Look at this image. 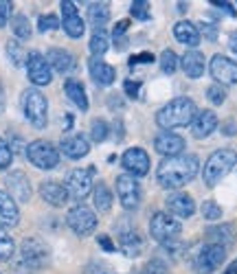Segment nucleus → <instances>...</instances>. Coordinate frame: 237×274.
<instances>
[{"label":"nucleus","mask_w":237,"mask_h":274,"mask_svg":"<svg viewBox=\"0 0 237 274\" xmlns=\"http://www.w3.org/2000/svg\"><path fill=\"white\" fill-rule=\"evenodd\" d=\"M200 160L195 154H180L174 158H162L156 169V182L167 191H178L198 176Z\"/></svg>","instance_id":"f257e3e1"},{"label":"nucleus","mask_w":237,"mask_h":274,"mask_svg":"<svg viewBox=\"0 0 237 274\" xmlns=\"http://www.w3.org/2000/svg\"><path fill=\"white\" fill-rule=\"evenodd\" d=\"M51 263V248L44 239L27 237L11 259V274H38Z\"/></svg>","instance_id":"f03ea898"},{"label":"nucleus","mask_w":237,"mask_h":274,"mask_svg":"<svg viewBox=\"0 0 237 274\" xmlns=\"http://www.w3.org/2000/svg\"><path fill=\"white\" fill-rule=\"evenodd\" d=\"M195 114H198V107H195L193 99L176 97V99H171L167 105H162L158 110L156 123H158V127H162V132H169V130H176V127L191 125Z\"/></svg>","instance_id":"7ed1b4c3"},{"label":"nucleus","mask_w":237,"mask_h":274,"mask_svg":"<svg viewBox=\"0 0 237 274\" xmlns=\"http://www.w3.org/2000/svg\"><path fill=\"white\" fill-rule=\"evenodd\" d=\"M237 165V152L235 149H217L209 156V160L204 162V185L207 187H215L220 180H224L228 173L233 171V167Z\"/></svg>","instance_id":"20e7f679"},{"label":"nucleus","mask_w":237,"mask_h":274,"mask_svg":"<svg viewBox=\"0 0 237 274\" xmlns=\"http://www.w3.org/2000/svg\"><path fill=\"white\" fill-rule=\"evenodd\" d=\"M22 112L35 130H44L48 123V101L46 97L40 93V88H27L22 93Z\"/></svg>","instance_id":"39448f33"},{"label":"nucleus","mask_w":237,"mask_h":274,"mask_svg":"<svg viewBox=\"0 0 237 274\" xmlns=\"http://www.w3.org/2000/svg\"><path fill=\"white\" fill-rule=\"evenodd\" d=\"M27 158L33 167L42 169V171H51L60 165V149H57L51 140H44V138H38L33 143L27 145Z\"/></svg>","instance_id":"423d86ee"},{"label":"nucleus","mask_w":237,"mask_h":274,"mask_svg":"<svg viewBox=\"0 0 237 274\" xmlns=\"http://www.w3.org/2000/svg\"><path fill=\"white\" fill-rule=\"evenodd\" d=\"M180 232H183V226L176 217H171L169 213H154V217L150 222V235L154 242H158L160 246L178 242Z\"/></svg>","instance_id":"0eeeda50"},{"label":"nucleus","mask_w":237,"mask_h":274,"mask_svg":"<svg viewBox=\"0 0 237 274\" xmlns=\"http://www.w3.org/2000/svg\"><path fill=\"white\" fill-rule=\"evenodd\" d=\"M224 261H226V248L215 244H204L193 257V268L200 274H211L222 268Z\"/></svg>","instance_id":"6e6552de"},{"label":"nucleus","mask_w":237,"mask_h":274,"mask_svg":"<svg viewBox=\"0 0 237 274\" xmlns=\"http://www.w3.org/2000/svg\"><path fill=\"white\" fill-rule=\"evenodd\" d=\"M66 224L77 237H88V235H93V232L97 230L99 220H97V215L93 213V209H88V206H84V204H77V206H72V209L68 211Z\"/></svg>","instance_id":"1a4fd4ad"},{"label":"nucleus","mask_w":237,"mask_h":274,"mask_svg":"<svg viewBox=\"0 0 237 274\" xmlns=\"http://www.w3.org/2000/svg\"><path fill=\"white\" fill-rule=\"evenodd\" d=\"M114 187H117V197L121 206L125 211H134L141 204V185L134 176H127V173H121L114 180Z\"/></svg>","instance_id":"9d476101"},{"label":"nucleus","mask_w":237,"mask_h":274,"mask_svg":"<svg viewBox=\"0 0 237 274\" xmlns=\"http://www.w3.org/2000/svg\"><path fill=\"white\" fill-rule=\"evenodd\" d=\"M97 169L90 167V169H72L68 176H66V182L64 187L68 191V197L70 200H84V197L93 191V178H95Z\"/></svg>","instance_id":"9b49d317"},{"label":"nucleus","mask_w":237,"mask_h":274,"mask_svg":"<svg viewBox=\"0 0 237 274\" xmlns=\"http://www.w3.org/2000/svg\"><path fill=\"white\" fill-rule=\"evenodd\" d=\"M114 228H117V235H119V248L125 257H132L134 259V257H138L143 252V239L138 235L134 224H130L125 220V222L114 224Z\"/></svg>","instance_id":"f8f14e48"},{"label":"nucleus","mask_w":237,"mask_h":274,"mask_svg":"<svg viewBox=\"0 0 237 274\" xmlns=\"http://www.w3.org/2000/svg\"><path fill=\"white\" fill-rule=\"evenodd\" d=\"M27 77L29 81L33 86H48L53 81V70H51V66H48L46 62V57L42 53H38V51H31L27 55Z\"/></svg>","instance_id":"ddd939ff"},{"label":"nucleus","mask_w":237,"mask_h":274,"mask_svg":"<svg viewBox=\"0 0 237 274\" xmlns=\"http://www.w3.org/2000/svg\"><path fill=\"white\" fill-rule=\"evenodd\" d=\"M209 70L220 86H235L237 84V64L233 60H228V57L222 53L211 57Z\"/></svg>","instance_id":"4468645a"},{"label":"nucleus","mask_w":237,"mask_h":274,"mask_svg":"<svg viewBox=\"0 0 237 274\" xmlns=\"http://www.w3.org/2000/svg\"><path fill=\"white\" fill-rule=\"evenodd\" d=\"M60 7H62V27H64V31H66V35L72 38V40L81 38L84 31H86V24H84V20H81V15L77 11V5L70 3V0H62Z\"/></svg>","instance_id":"2eb2a0df"},{"label":"nucleus","mask_w":237,"mask_h":274,"mask_svg":"<svg viewBox=\"0 0 237 274\" xmlns=\"http://www.w3.org/2000/svg\"><path fill=\"white\" fill-rule=\"evenodd\" d=\"M121 167L127 171V176L141 178L150 171V156H147L145 149L141 147H132L121 156Z\"/></svg>","instance_id":"dca6fc26"},{"label":"nucleus","mask_w":237,"mask_h":274,"mask_svg":"<svg viewBox=\"0 0 237 274\" xmlns=\"http://www.w3.org/2000/svg\"><path fill=\"white\" fill-rule=\"evenodd\" d=\"M154 149L165 158H174V156H180L185 152V138L180 134H174V132H158L154 138Z\"/></svg>","instance_id":"f3484780"},{"label":"nucleus","mask_w":237,"mask_h":274,"mask_svg":"<svg viewBox=\"0 0 237 274\" xmlns=\"http://www.w3.org/2000/svg\"><path fill=\"white\" fill-rule=\"evenodd\" d=\"M7 191H9V195L13 197V202L18 204H27L31 200V182L27 178V173L24 171H11L9 176H7Z\"/></svg>","instance_id":"a211bd4d"},{"label":"nucleus","mask_w":237,"mask_h":274,"mask_svg":"<svg viewBox=\"0 0 237 274\" xmlns=\"http://www.w3.org/2000/svg\"><path fill=\"white\" fill-rule=\"evenodd\" d=\"M165 206L169 215H176V217L180 220H189L191 215L195 213V202L189 193H180V191H176V193H171L167 200H165Z\"/></svg>","instance_id":"6ab92c4d"},{"label":"nucleus","mask_w":237,"mask_h":274,"mask_svg":"<svg viewBox=\"0 0 237 274\" xmlns=\"http://www.w3.org/2000/svg\"><path fill=\"white\" fill-rule=\"evenodd\" d=\"M60 152L70 160H79V158H84V156H88V152H90V143H88V138L84 134H70V136L62 138Z\"/></svg>","instance_id":"aec40b11"},{"label":"nucleus","mask_w":237,"mask_h":274,"mask_svg":"<svg viewBox=\"0 0 237 274\" xmlns=\"http://www.w3.org/2000/svg\"><path fill=\"white\" fill-rule=\"evenodd\" d=\"M40 197H42L46 204L55 206V209H62V206L70 200L66 187L55 180H44L42 185H40Z\"/></svg>","instance_id":"412c9836"},{"label":"nucleus","mask_w":237,"mask_h":274,"mask_svg":"<svg viewBox=\"0 0 237 274\" xmlns=\"http://www.w3.org/2000/svg\"><path fill=\"white\" fill-rule=\"evenodd\" d=\"M217 130V116L215 112H211V110H198V114H195V119L191 123V134L193 138H209L213 132Z\"/></svg>","instance_id":"4be33fe9"},{"label":"nucleus","mask_w":237,"mask_h":274,"mask_svg":"<svg viewBox=\"0 0 237 274\" xmlns=\"http://www.w3.org/2000/svg\"><path fill=\"white\" fill-rule=\"evenodd\" d=\"M46 62L48 66H51V70L60 72V75H68L75 70V57H72V53H68L66 48H48L46 51Z\"/></svg>","instance_id":"5701e85b"},{"label":"nucleus","mask_w":237,"mask_h":274,"mask_svg":"<svg viewBox=\"0 0 237 274\" xmlns=\"http://www.w3.org/2000/svg\"><path fill=\"white\" fill-rule=\"evenodd\" d=\"M18 222H20L18 204L13 202V197L7 191H0V228L18 226Z\"/></svg>","instance_id":"b1692460"},{"label":"nucleus","mask_w":237,"mask_h":274,"mask_svg":"<svg viewBox=\"0 0 237 274\" xmlns=\"http://www.w3.org/2000/svg\"><path fill=\"white\" fill-rule=\"evenodd\" d=\"M88 70H90V77L97 86H112L114 79H117V70L103 60H95L93 57L90 64H88Z\"/></svg>","instance_id":"393cba45"},{"label":"nucleus","mask_w":237,"mask_h":274,"mask_svg":"<svg viewBox=\"0 0 237 274\" xmlns=\"http://www.w3.org/2000/svg\"><path fill=\"white\" fill-rule=\"evenodd\" d=\"M174 35H176V40L180 44H185V46H189V48H195L200 44V31H198V27H195L193 22H189V20H180L174 27Z\"/></svg>","instance_id":"a878e982"},{"label":"nucleus","mask_w":237,"mask_h":274,"mask_svg":"<svg viewBox=\"0 0 237 274\" xmlns=\"http://www.w3.org/2000/svg\"><path fill=\"white\" fill-rule=\"evenodd\" d=\"M204 235H207V244H215V246H222V248L233 246V242H235V230H233L231 224L211 226Z\"/></svg>","instance_id":"bb28decb"},{"label":"nucleus","mask_w":237,"mask_h":274,"mask_svg":"<svg viewBox=\"0 0 237 274\" xmlns=\"http://www.w3.org/2000/svg\"><path fill=\"white\" fill-rule=\"evenodd\" d=\"M180 64H183V70H185V75L189 79H200L202 77V72H204V55L202 53H198V51H187L183 55Z\"/></svg>","instance_id":"cd10ccee"},{"label":"nucleus","mask_w":237,"mask_h":274,"mask_svg":"<svg viewBox=\"0 0 237 274\" xmlns=\"http://www.w3.org/2000/svg\"><path fill=\"white\" fill-rule=\"evenodd\" d=\"M64 93H66V97L70 99L72 103H75L81 112L88 110V97H86V88L84 84H81L79 79H66L64 81Z\"/></svg>","instance_id":"c85d7f7f"},{"label":"nucleus","mask_w":237,"mask_h":274,"mask_svg":"<svg viewBox=\"0 0 237 274\" xmlns=\"http://www.w3.org/2000/svg\"><path fill=\"white\" fill-rule=\"evenodd\" d=\"M93 204L99 213H108L112 209V191L108 189V185L103 182H97L93 189Z\"/></svg>","instance_id":"c756f323"},{"label":"nucleus","mask_w":237,"mask_h":274,"mask_svg":"<svg viewBox=\"0 0 237 274\" xmlns=\"http://www.w3.org/2000/svg\"><path fill=\"white\" fill-rule=\"evenodd\" d=\"M88 20L95 29H103V24L110 20V7L105 3H93L88 5Z\"/></svg>","instance_id":"7c9ffc66"},{"label":"nucleus","mask_w":237,"mask_h":274,"mask_svg":"<svg viewBox=\"0 0 237 274\" xmlns=\"http://www.w3.org/2000/svg\"><path fill=\"white\" fill-rule=\"evenodd\" d=\"M88 46H90V53H93L95 60L103 57L105 51L110 48V35L105 33V29H95L93 38H90V44H88Z\"/></svg>","instance_id":"2f4dec72"},{"label":"nucleus","mask_w":237,"mask_h":274,"mask_svg":"<svg viewBox=\"0 0 237 274\" xmlns=\"http://www.w3.org/2000/svg\"><path fill=\"white\" fill-rule=\"evenodd\" d=\"M11 31H13V35L18 38V40H29L31 38V22L29 18L24 13H18V15H13V20H11Z\"/></svg>","instance_id":"473e14b6"},{"label":"nucleus","mask_w":237,"mask_h":274,"mask_svg":"<svg viewBox=\"0 0 237 274\" xmlns=\"http://www.w3.org/2000/svg\"><path fill=\"white\" fill-rule=\"evenodd\" d=\"M158 64H160V70L165 75H174L178 70V64H180V60H178V55L171 51V48H165V51L160 53V57H158Z\"/></svg>","instance_id":"72a5a7b5"},{"label":"nucleus","mask_w":237,"mask_h":274,"mask_svg":"<svg viewBox=\"0 0 237 274\" xmlns=\"http://www.w3.org/2000/svg\"><path fill=\"white\" fill-rule=\"evenodd\" d=\"M15 254V242L11 235H7L5 228H0V261H11Z\"/></svg>","instance_id":"f704fd0d"},{"label":"nucleus","mask_w":237,"mask_h":274,"mask_svg":"<svg viewBox=\"0 0 237 274\" xmlns=\"http://www.w3.org/2000/svg\"><path fill=\"white\" fill-rule=\"evenodd\" d=\"M7 57H9V62L13 66L27 64V53H24V48L18 40H9V42H7Z\"/></svg>","instance_id":"c9c22d12"},{"label":"nucleus","mask_w":237,"mask_h":274,"mask_svg":"<svg viewBox=\"0 0 237 274\" xmlns=\"http://www.w3.org/2000/svg\"><path fill=\"white\" fill-rule=\"evenodd\" d=\"M108 134H110V125L103 119H95L90 123V138H93V143H103V140L108 138Z\"/></svg>","instance_id":"e433bc0d"},{"label":"nucleus","mask_w":237,"mask_h":274,"mask_svg":"<svg viewBox=\"0 0 237 274\" xmlns=\"http://www.w3.org/2000/svg\"><path fill=\"white\" fill-rule=\"evenodd\" d=\"M202 217L207 222H215L222 217V206H220L215 200H207L202 204Z\"/></svg>","instance_id":"4c0bfd02"},{"label":"nucleus","mask_w":237,"mask_h":274,"mask_svg":"<svg viewBox=\"0 0 237 274\" xmlns=\"http://www.w3.org/2000/svg\"><path fill=\"white\" fill-rule=\"evenodd\" d=\"M57 27H62V22L57 20V15H53V13H46V15H40V18H38V31L40 33L55 31Z\"/></svg>","instance_id":"58836bf2"},{"label":"nucleus","mask_w":237,"mask_h":274,"mask_svg":"<svg viewBox=\"0 0 237 274\" xmlns=\"http://www.w3.org/2000/svg\"><path fill=\"white\" fill-rule=\"evenodd\" d=\"M207 99L213 105H222L226 101V88L224 86H220V84H213V86H209L207 88Z\"/></svg>","instance_id":"ea45409f"},{"label":"nucleus","mask_w":237,"mask_h":274,"mask_svg":"<svg viewBox=\"0 0 237 274\" xmlns=\"http://www.w3.org/2000/svg\"><path fill=\"white\" fill-rule=\"evenodd\" d=\"M143 274H171V272H169V265L156 257V259L147 261V265L143 268Z\"/></svg>","instance_id":"a19ab883"},{"label":"nucleus","mask_w":237,"mask_h":274,"mask_svg":"<svg viewBox=\"0 0 237 274\" xmlns=\"http://www.w3.org/2000/svg\"><path fill=\"white\" fill-rule=\"evenodd\" d=\"M130 13H132L136 20H150V5H147L145 0H136V3L130 5Z\"/></svg>","instance_id":"79ce46f5"},{"label":"nucleus","mask_w":237,"mask_h":274,"mask_svg":"<svg viewBox=\"0 0 237 274\" xmlns=\"http://www.w3.org/2000/svg\"><path fill=\"white\" fill-rule=\"evenodd\" d=\"M11 160H13V154H11L9 145H7L5 138H0V169H9Z\"/></svg>","instance_id":"37998d69"},{"label":"nucleus","mask_w":237,"mask_h":274,"mask_svg":"<svg viewBox=\"0 0 237 274\" xmlns=\"http://www.w3.org/2000/svg\"><path fill=\"white\" fill-rule=\"evenodd\" d=\"M11 9H13V5L9 0H0V29L7 27V22L11 18Z\"/></svg>","instance_id":"c03bdc74"},{"label":"nucleus","mask_w":237,"mask_h":274,"mask_svg":"<svg viewBox=\"0 0 237 274\" xmlns=\"http://www.w3.org/2000/svg\"><path fill=\"white\" fill-rule=\"evenodd\" d=\"M86 274H114V272L101 261H90L86 265Z\"/></svg>","instance_id":"a18cd8bd"},{"label":"nucleus","mask_w":237,"mask_h":274,"mask_svg":"<svg viewBox=\"0 0 237 274\" xmlns=\"http://www.w3.org/2000/svg\"><path fill=\"white\" fill-rule=\"evenodd\" d=\"M162 250H165L167 254H171V257H180L183 252H185V244L178 239V242H171V244H165L162 246Z\"/></svg>","instance_id":"49530a36"},{"label":"nucleus","mask_w":237,"mask_h":274,"mask_svg":"<svg viewBox=\"0 0 237 274\" xmlns=\"http://www.w3.org/2000/svg\"><path fill=\"white\" fill-rule=\"evenodd\" d=\"M198 31H200V38L204 35L209 42H215V40H217V27H215V24H202Z\"/></svg>","instance_id":"de8ad7c7"},{"label":"nucleus","mask_w":237,"mask_h":274,"mask_svg":"<svg viewBox=\"0 0 237 274\" xmlns=\"http://www.w3.org/2000/svg\"><path fill=\"white\" fill-rule=\"evenodd\" d=\"M123 90H125V95L130 99H138V93H141V81H125L123 84Z\"/></svg>","instance_id":"09e8293b"},{"label":"nucleus","mask_w":237,"mask_h":274,"mask_svg":"<svg viewBox=\"0 0 237 274\" xmlns=\"http://www.w3.org/2000/svg\"><path fill=\"white\" fill-rule=\"evenodd\" d=\"M154 60H156V57H154L152 53H138V55H134L132 60H130V66H141V64H152Z\"/></svg>","instance_id":"8fccbe9b"},{"label":"nucleus","mask_w":237,"mask_h":274,"mask_svg":"<svg viewBox=\"0 0 237 274\" xmlns=\"http://www.w3.org/2000/svg\"><path fill=\"white\" fill-rule=\"evenodd\" d=\"M97 244H99L105 252H114V250H117V246L112 244V239L108 235H99V237H97Z\"/></svg>","instance_id":"3c124183"},{"label":"nucleus","mask_w":237,"mask_h":274,"mask_svg":"<svg viewBox=\"0 0 237 274\" xmlns=\"http://www.w3.org/2000/svg\"><path fill=\"white\" fill-rule=\"evenodd\" d=\"M127 27H130V22H127V20H121V22H117V27L112 29V40L123 38V35H125V31H127Z\"/></svg>","instance_id":"603ef678"},{"label":"nucleus","mask_w":237,"mask_h":274,"mask_svg":"<svg viewBox=\"0 0 237 274\" xmlns=\"http://www.w3.org/2000/svg\"><path fill=\"white\" fill-rule=\"evenodd\" d=\"M222 134H224V136H235V134H237V123H235V121L222 123Z\"/></svg>","instance_id":"864d4df0"},{"label":"nucleus","mask_w":237,"mask_h":274,"mask_svg":"<svg viewBox=\"0 0 237 274\" xmlns=\"http://www.w3.org/2000/svg\"><path fill=\"white\" fill-rule=\"evenodd\" d=\"M211 7H217V9L226 11L228 15H235V9H233V5H231V3H220V0H211Z\"/></svg>","instance_id":"5fc2aeb1"},{"label":"nucleus","mask_w":237,"mask_h":274,"mask_svg":"<svg viewBox=\"0 0 237 274\" xmlns=\"http://www.w3.org/2000/svg\"><path fill=\"white\" fill-rule=\"evenodd\" d=\"M108 105L112 107V110H123V101H121V97H114V95H110Z\"/></svg>","instance_id":"6e6d98bb"},{"label":"nucleus","mask_w":237,"mask_h":274,"mask_svg":"<svg viewBox=\"0 0 237 274\" xmlns=\"http://www.w3.org/2000/svg\"><path fill=\"white\" fill-rule=\"evenodd\" d=\"M228 48L235 53V57H237V31H233L231 35H228Z\"/></svg>","instance_id":"4d7b16f0"},{"label":"nucleus","mask_w":237,"mask_h":274,"mask_svg":"<svg viewBox=\"0 0 237 274\" xmlns=\"http://www.w3.org/2000/svg\"><path fill=\"white\" fill-rule=\"evenodd\" d=\"M5 103H7V99H5V86L0 84V114L5 112Z\"/></svg>","instance_id":"13d9d810"},{"label":"nucleus","mask_w":237,"mask_h":274,"mask_svg":"<svg viewBox=\"0 0 237 274\" xmlns=\"http://www.w3.org/2000/svg\"><path fill=\"white\" fill-rule=\"evenodd\" d=\"M224 274H237V259H235L231 265H228V270H226Z\"/></svg>","instance_id":"bf43d9fd"},{"label":"nucleus","mask_w":237,"mask_h":274,"mask_svg":"<svg viewBox=\"0 0 237 274\" xmlns=\"http://www.w3.org/2000/svg\"><path fill=\"white\" fill-rule=\"evenodd\" d=\"M187 7H189L187 3H178V11H187Z\"/></svg>","instance_id":"052dcab7"},{"label":"nucleus","mask_w":237,"mask_h":274,"mask_svg":"<svg viewBox=\"0 0 237 274\" xmlns=\"http://www.w3.org/2000/svg\"><path fill=\"white\" fill-rule=\"evenodd\" d=\"M0 274H3V272H0Z\"/></svg>","instance_id":"680f3d73"}]
</instances>
